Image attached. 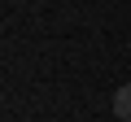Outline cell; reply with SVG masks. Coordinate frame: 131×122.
Returning <instances> with one entry per match:
<instances>
[{"mask_svg":"<svg viewBox=\"0 0 131 122\" xmlns=\"http://www.w3.org/2000/svg\"><path fill=\"white\" fill-rule=\"evenodd\" d=\"M114 113H118V122H131V83L114 92Z\"/></svg>","mask_w":131,"mask_h":122,"instance_id":"6da1fadb","label":"cell"}]
</instances>
